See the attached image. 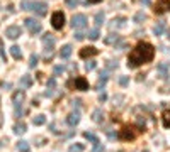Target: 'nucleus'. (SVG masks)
Masks as SVG:
<instances>
[{"label": "nucleus", "mask_w": 170, "mask_h": 152, "mask_svg": "<svg viewBox=\"0 0 170 152\" xmlns=\"http://www.w3.org/2000/svg\"><path fill=\"white\" fill-rule=\"evenodd\" d=\"M153 58H155V47L150 42H140L128 56V68H138L141 64H146L153 61Z\"/></svg>", "instance_id": "obj_1"}, {"label": "nucleus", "mask_w": 170, "mask_h": 152, "mask_svg": "<svg viewBox=\"0 0 170 152\" xmlns=\"http://www.w3.org/2000/svg\"><path fill=\"white\" fill-rule=\"evenodd\" d=\"M21 10H33L36 15H46L48 12V5L44 2H22L21 4Z\"/></svg>", "instance_id": "obj_2"}, {"label": "nucleus", "mask_w": 170, "mask_h": 152, "mask_svg": "<svg viewBox=\"0 0 170 152\" xmlns=\"http://www.w3.org/2000/svg\"><path fill=\"white\" fill-rule=\"evenodd\" d=\"M140 132L141 130H136V127H133V125H124L121 130H119L118 139L119 140H134Z\"/></svg>", "instance_id": "obj_3"}, {"label": "nucleus", "mask_w": 170, "mask_h": 152, "mask_svg": "<svg viewBox=\"0 0 170 152\" xmlns=\"http://www.w3.org/2000/svg\"><path fill=\"white\" fill-rule=\"evenodd\" d=\"M68 86H73L75 90H78V91H87L89 90V81L85 80L83 76H78L75 80L68 81Z\"/></svg>", "instance_id": "obj_4"}, {"label": "nucleus", "mask_w": 170, "mask_h": 152, "mask_svg": "<svg viewBox=\"0 0 170 152\" xmlns=\"http://www.w3.org/2000/svg\"><path fill=\"white\" fill-rule=\"evenodd\" d=\"M87 15L85 14H75L73 17H71V27L73 29H83V27H87Z\"/></svg>", "instance_id": "obj_5"}, {"label": "nucleus", "mask_w": 170, "mask_h": 152, "mask_svg": "<svg viewBox=\"0 0 170 152\" xmlns=\"http://www.w3.org/2000/svg\"><path fill=\"white\" fill-rule=\"evenodd\" d=\"M51 25L55 27L56 31H61L63 25H65V14L63 12H55V14L51 15Z\"/></svg>", "instance_id": "obj_6"}, {"label": "nucleus", "mask_w": 170, "mask_h": 152, "mask_svg": "<svg viewBox=\"0 0 170 152\" xmlns=\"http://www.w3.org/2000/svg\"><path fill=\"white\" fill-rule=\"evenodd\" d=\"M153 12L156 15H162L165 12H170V0H156L155 7H153Z\"/></svg>", "instance_id": "obj_7"}, {"label": "nucleus", "mask_w": 170, "mask_h": 152, "mask_svg": "<svg viewBox=\"0 0 170 152\" xmlns=\"http://www.w3.org/2000/svg\"><path fill=\"white\" fill-rule=\"evenodd\" d=\"M24 24H26V27H27V31H29L31 34H37V32H41V22H37L36 19H26L24 20Z\"/></svg>", "instance_id": "obj_8"}, {"label": "nucleus", "mask_w": 170, "mask_h": 152, "mask_svg": "<svg viewBox=\"0 0 170 152\" xmlns=\"http://www.w3.org/2000/svg\"><path fill=\"white\" fill-rule=\"evenodd\" d=\"M21 34H22V31H21V27L19 25H9L7 29H5V36L9 37V39H17V37H21Z\"/></svg>", "instance_id": "obj_9"}, {"label": "nucleus", "mask_w": 170, "mask_h": 152, "mask_svg": "<svg viewBox=\"0 0 170 152\" xmlns=\"http://www.w3.org/2000/svg\"><path fill=\"white\" fill-rule=\"evenodd\" d=\"M97 52H99V49H95L92 46L83 47V49H80V58H90V56H95Z\"/></svg>", "instance_id": "obj_10"}, {"label": "nucleus", "mask_w": 170, "mask_h": 152, "mask_svg": "<svg viewBox=\"0 0 170 152\" xmlns=\"http://www.w3.org/2000/svg\"><path fill=\"white\" fill-rule=\"evenodd\" d=\"M78 122H80V113H78V112H71L70 115L67 117V123H68L70 127L78 125Z\"/></svg>", "instance_id": "obj_11"}, {"label": "nucleus", "mask_w": 170, "mask_h": 152, "mask_svg": "<svg viewBox=\"0 0 170 152\" xmlns=\"http://www.w3.org/2000/svg\"><path fill=\"white\" fill-rule=\"evenodd\" d=\"M156 71H158V78L165 80L167 76H168V64H165V63H160V64L156 66Z\"/></svg>", "instance_id": "obj_12"}, {"label": "nucleus", "mask_w": 170, "mask_h": 152, "mask_svg": "<svg viewBox=\"0 0 170 152\" xmlns=\"http://www.w3.org/2000/svg\"><path fill=\"white\" fill-rule=\"evenodd\" d=\"M71 51H73V47H71L70 44H65V46L61 47V51H60V58H61V59H68L71 56Z\"/></svg>", "instance_id": "obj_13"}, {"label": "nucleus", "mask_w": 170, "mask_h": 152, "mask_svg": "<svg viewBox=\"0 0 170 152\" xmlns=\"http://www.w3.org/2000/svg\"><path fill=\"white\" fill-rule=\"evenodd\" d=\"M24 98H26V95H24V91H22V90L15 91V93L12 95V101H14V105H15V107L21 105V103L24 101Z\"/></svg>", "instance_id": "obj_14"}, {"label": "nucleus", "mask_w": 170, "mask_h": 152, "mask_svg": "<svg viewBox=\"0 0 170 152\" xmlns=\"http://www.w3.org/2000/svg\"><path fill=\"white\" fill-rule=\"evenodd\" d=\"M107 80H109L107 73H100V74H99V80H97V83H95V88H97V90L104 88V86H106V83H107Z\"/></svg>", "instance_id": "obj_15"}, {"label": "nucleus", "mask_w": 170, "mask_h": 152, "mask_svg": "<svg viewBox=\"0 0 170 152\" xmlns=\"http://www.w3.org/2000/svg\"><path fill=\"white\" fill-rule=\"evenodd\" d=\"M31 85H33V78H31L29 74L21 76V80H19V86H21V88H29Z\"/></svg>", "instance_id": "obj_16"}, {"label": "nucleus", "mask_w": 170, "mask_h": 152, "mask_svg": "<svg viewBox=\"0 0 170 152\" xmlns=\"http://www.w3.org/2000/svg\"><path fill=\"white\" fill-rule=\"evenodd\" d=\"M92 120L95 123H102L104 122V112L100 108H97V110H94V113H92Z\"/></svg>", "instance_id": "obj_17"}, {"label": "nucleus", "mask_w": 170, "mask_h": 152, "mask_svg": "<svg viewBox=\"0 0 170 152\" xmlns=\"http://www.w3.org/2000/svg\"><path fill=\"white\" fill-rule=\"evenodd\" d=\"M119 41H121V36H118V34H109V36L104 39V42H106V44H114V46H116Z\"/></svg>", "instance_id": "obj_18"}, {"label": "nucleus", "mask_w": 170, "mask_h": 152, "mask_svg": "<svg viewBox=\"0 0 170 152\" xmlns=\"http://www.w3.org/2000/svg\"><path fill=\"white\" fill-rule=\"evenodd\" d=\"M163 29H165V20H160V22H156V25L153 27V34H155V36H162Z\"/></svg>", "instance_id": "obj_19"}, {"label": "nucleus", "mask_w": 170, "mask_h": 152, "mask_svg": "<svg viewBox=\"0 0 170 152\" xmlns=\"http://www.w3.org/2000/svg\"><path fill=\"white\" fill-rule=\"evenodd\" d=\"M124 22H126V19H124V17L112 19V22H111V29H118V27H122V25H124Z\"/></svg>", "instance_id": "obj_20"}, {"label": "nucleus", "mask_w": 170, "mask_h": 152, "mask_svg": "<svg viewBox=\"0 0 170 152\" xmlns=\"http://www.w3.org/2000/svg\"><path fill=\"white\" fill-rule=\"evenodd\" d=\"M10 54H12V58H14V59H21V58H22V52H21V47H19V46H12L10 47Z\"/></svg>", "instance_id": "obj_21"}, {"label": "nucleus", "mask_w": 170, "mask_h": 152, "mask_svg": "<svg viewBox=\"0 0 170 152\" xmlns=\"http://www.w3.org/2000/svg\"><path fill=\"white\" fill-rule=\"evenodd\" d=\"M14 132H15L17 135L24 134V132H26V123H24V122H21V123H15V125H14Z\"/></svg>", "instance_id": "obj_22"}, {"label": "nucleus", "mask_w": 170, "mask_h": 152, "mask_svg": "<svg viewBox=\"0 0 170 152\" xmlns=\"http://www.w3.org/2000/svg\"><path fill=\"white\" fill-rule=\"evenodd\" d=\"M43 42H44V46H53V44H55L53 34H44V36H43Z\"/></svg>", "instance_id": "obj_23"}, {"label": "nucleus", "mask_w": 170, "mask_h": 152, "mask_svg": "<svg viewBox=\"0 0 170 152\" xmlns=\"http://www.w3.org/2000/svg\"><path fill=\"white\" fill-rule=\"evenodd\" d=\"M17 150L19 152H29V144H27L26 140L17 142Z\"/></svg>", "instance_id": "obj_24"}, {"label": "nucleus", "mask_w": 170, "mask_h": 152, "mask_svg": "<svg viewBox=\"0 0 170 152\" xmlns=\"http://www.w3.org/2000/svg\"><path fill=\"white\" fill-rule=\"evenodd\" d=\"M162 120H163V125H165L167 128H170V110H165V112H163Z\"/></svg>", "instance_id": "obj_25"}, {"label": "nucleus", "mask_w": 170, "mask_h": 152, "mask_svg": "<svg viewBox=\"0 0 170 152\" xmlns=\"http://www.w3.org/2000/svg\"><path fill=\"white\" fill-rule=\"evenodd\" d=\"M83 137L89 142H92V144H97V142H99V139H97L95 134H92V132H83Z\"/></svg>", "instance_id": "obj_26"}, {"label": "nucleus", "mask_w": 170, "mask_h": 152, "mask_svg": "<svg viewBox=\"0 0 170 152\" xmlns=\"http://www.w3.org/2000/svg\"><path fill=\"white\" fill-rule=\"evenodd\" d=\"M44 122H46V117H44V115H36V117H33V123H34V125H37V127L43 125Z\"/></svg>", "instance_id": "obj_27"}, {"label": "nucleus", "mask_w": 170, "mask_h": 152, "mask_svg": "<svg viewBox=\"0 0 170 152\" xmlns=\"http://www.w3.org/2000/svg\"><path fill=\"white\" fill-rule=\"evenodd\" d=\"M85 150V145L83 144H73L70 145V152H83Z\"/></svg>", "instance_id": "obj_28"}, {"label": "nucleus", "mask_w": 170, "mask_h": 152, "mask_svg": "<svg viewBox=\"0 0 170 152\" xmlns=\"http://www.w3.org/2000/svg\"><path fill=\"white\" fill-rule=\"evenodd\" d=\"M87 36H89V39H92V41H97L99 39V29H92V31H89V34H87Z\"/></svg>", "instance_id": "obj_29"}, {"label": "nucleus", "mask_w": 170, "mask_h": 152, "mask_svg": "<svg viewBox=\"0 0 170 152\" xmlns=\"http://www.w3.org/2000/svg\"><path fill=\"white\" fill-rule=\"evenodd\" d=\"M104 22V12H97L95 14V25L99 27V25H102Z\"/></svg>", "instance_id": "obj_30"}, {"label": "nucleus", "mask_w": 170, "mask_h": 152, "mask_svg": "<svg viewBox=\"0 0 170 152\" xmlns=\"http://www.w3.org/2000/svg\"><path fill=\"white\" fill-rule=\"evenodd\" d=\"M145 19H146V14H145V12H138V14L134 15V22H138V24H140V22H143Z\"/></svg>", "instance_id": "obj_31"}, {"label": "nucleus", "mask_w": 170, "mask_h": 152, "mask_svg": "<svg viewBox=\"0 0 170 152\" xmlns=\"http://www.w3.org/2000/svg\"><path fill=\"white\" fill-rule=\"evenodd\" d=\"M106 68H107V69H116V68H118V61H112V59L106 61Z\"/></svg>", "instance_id": "obj_32"}, {"label": "nucleus", "mask_w": 170, "mask_h": 152, "mask_svg": "<svg viewBox=\"0 0 170 152\" xmlns=\"http://www.w3.org/2000/svg\"><path fill=\"white\" fill-rule=\"evenodd\" d=\"M119 85H121V86H128V85H129V76H121V78H119Z\"/></svg>", "instance_id": "obj_33"}, {"label": "nucleus", "mask_w": 170, "mask_h": 152, "mask_svg": "<svg viewBox=\"0 0 170 152\" xmlns=\"http://www.w3.org/2000/svg\"><path fill=\"white\" fill-rule=\"evenodd\" d=\"M29 66H31V68H36V66H37V56H36V54H31V58H29Z\"/></svg>", "instance_id": "obj_34"}, {"label": "nucleus", "mask_w": 170, "mask_h": 152, "mask_svg": "<svg viewBox=\"0 0 170 152\" xmlns=\"http://www.w3.org/2000/svg\"><path fill=\"white\" fill-rule=\"evenodd\" d=\"M0 58L4 59V61H7V56H5V49H4V42H2V39H0Z\"/></svg>", "instance_id": "obj_35"}, {"label": "nucleus", "mask_w": 170, "mask_h": 152, "mask_svg": "<svg viewBox=\"0 0 170 152\" xmlns=\"http://www.w3.org/2000/svg\"><path fill=\"white\" fill-rule=\"evenodd\" d=\"M78 4H80V0H67V5H68L70 9H75Z\"/></svg>", "instance_id": "obj_36"}, {"label": "nucleus", "mask_w": 170, "mask_h": 152, "mask_svg": "<svg viewBox=\"0 0 170 152\" xmlns=\"http://www.w3.org/2000/svg\"><path fill=\"white\" fill-rule=\"evenodd\" d=\"M63 71H65V66H60V64L55 66V76H60Z\"/></svg>", "instance_id": "obj_37"}, {"label": "nucleus", "mask_w": 170, "mask_h": 152, "mask_svg": "<svg viewBox=\"0 0 170 152\" xmlns=\"http://www.w3.org/2000/svg\"><path fill=\"white\" fill-rule=\"evenodd\" d=\"M95 61H89V63H87V64H85V69H87V71H92V69L94 68H95Z\"/></svg>", "instance_id": "obj_38"}, {"label": "nucleus", "mask_w": 170, "mask_h": 152, "mask_svg": "<svg viewBox=\"0 0 170 152\" xmlns=\"http://www.w3.org/2000/svg\"><path fill=\"white\" fill-rule=\"evenodd\" d=\"M55 86H56V80L51 78V80L48 81V90H55Z\"/></svg>", "instance_id": "obj_39"}, {"label": "nucleus", "mask_w": 170, "mask_h": 152, "mask_svg": "<svg viewBox=\"0 0 170 152\" xmlns=\"http://www.w3.org/2000/svg\"><path fill=\"white\" fill-rule=\"evenodd\" d=\"M15 117H17V118L19 117H22V108H21V105L15 107Z\"/></svg>", "instance_id": "obj_40"}, {"label": "nucleus", "mask_w": 170, "mask_h": 152, "mask_svg": "<svg viewBox=\"0 0 170 152\" xmlns=\"http://www.w3.org/2000/svg\"><path fill=\"white\" fill-rule=\"evenodd\" d=\"M138 127H140V128H141V132L145 130V120L141 118V117H140V118H138Z\"/></svg>", "instance_id": "obj_41"}, {"label": "nucleus", "mask_w": 170, "mask_h": 152, "mask_svg": "<svg viewBox=\"0 0 170 152\" xmlns=\"http://www.w3.org/2000/svg\"><path fill=\"white\" fill-rule=\"evenodd\" d=\"M80 105H82V100H71V107H73V108H75V107L78 108Z\"/></svg>", "instance_id": "obj_42"}, {"label": "nucleus", "mask_w": 170, "mask_h": 152, "mask_svg": "<svg viewBox=\"0 0 170 152\" xmlns=\"http://www.w3.org/2000/svg\"><path fill=\"white\" fill-rule=\"evenodd\" d=\"M85 36H87V34H83V32H77V34H75V39H77V41H82Z\"/></svg>", "instance_id": "obj_43"}, {"label": "nucleus", "mask_w": 170, "mask_h": 152, "mask_svg": "<svg viewBox=\"0 0 170 152\" xmlns=\"http://www.w3.org/2000/svg\"><path fill=\"white\" fill-rule=\"evenodd\" d=\"M106 134H107L111 139H116V134H114V132H112V128H107V130H106Z\"/></svg>", "instance_id": "obj_44"}, {"label": "nucleus", "mask_w": 170, "mask_h": 152, "mask_svg": "<svg viewBox=\"0 0 170 152\" xmlns=\"http://www.w3.org/2000/svg\"><path fill=\"white\" fill-rule=\"evenodd\" d=\"M102 150H104V147L99 144V142H97V144H95V149H94V152H102Z\"/></svg>", "instance_id": "obj_45"}, {"label": "nucleus", "mask_w": 170, "mask_h": 152, "mask_svg": "<svg viewBox=\"0 0 170 152\" xmlns=\"http://www.w3.org/2000/svg\"><path fill=\"white\" fill-rule=\"evenodd\" d=\"M106 100H107V95H106V93H100V95H99V101L102 103V101H106Z\"/></svg>", "instance_id": "obj_46"}, {"label": "nucleus", "mask_w": 170, "mask_h": 152, "mask_svg": "<svg viewBox=\"0 0 170 152\" xmlns=\"http://www.w3.org/2000/svg\"><path fill=\"white\" fill-rule=\"evenodd\" d=\"M36 142H39V144H37V145H43V142H44V139H43V137H36Z\"/></svg>", "instance_id": "obj_47"}, {"label": "nucleus", "mask_w": 170, "mask_h": 152, "mask_svg": "<svg viewBox=\"0 0 170 152\" xmlns=\"http://www.w3.org/2000/svg\"><path fill=\"white\" fill-rule=\"evenodd\" d=\"M10 86H12L10 83H2V88H7V90H10Z\"/></svg>", "instance_id": "obj_48"}, {"label": "nucleus", "mask_w": 170, "mask_h": 152, "mask_svg": "<svg viewBox=\"0 0 170 152\" xmlns=\"http://www.w3.org/2000/svg\"><path fill=\"white\" fill-rule=\"evenodd\" d=\"M89 4H99V2H102V0H87Z\"/></svg>", "instance_id": "obj_49"}, {"label": "nucleus", "mask_w": 170, "mask_h": 152, "mask_svg": "<svg viewBox=\"0 0 170 152\" xmlns=\"http://www.w3.org/2000/svg\"><path fill=\"white\" fill-rule=\"evenodd\" d=\"M2 122H4V117H2V112H0V127H2Z\"/></svg>", "instance_id": "obj_50"}, {"label": "nucleus", "mask_w": 170, "mask_h": 152, "mask_svg": "<svg viewBox=\"0 0 170 152\" xmlns=\"http://www.w3.org/2000/svg\"><path fill=\"white\" fill-rule=\"evenodd\" d=\"M141 2H143L145 5H148V4H150V0H141Z\"/></svg>", "instance_id": "obj_51"}, {"label": "nucleus", "mask_w": 170, "mask_h": 152, "mask_svg": "<svg viewBox=\"0 0 170 152\" xmlns=\"http://www.w3.org/2000/svg\"><path fill=\"white\" fill-rule=\"evenodd\" d=\"M167 37H168V39H170V29L167 31Z\"/></svg>", "instance_id": "obj_52"}, {"label": "nucleus", "mask_w": 170, "mask_h": 152, "mask_svg": "<svg viewBox=\"0 0 170 152\" xmlns=\"http://www.w3.org/2000/svg\"><path fill=\"white\" fill-rule=\"evenodd\" d=\"M143 152H148V150H143Z\"/></svg>", "instance_id": "obj_53"}]
</instances>
